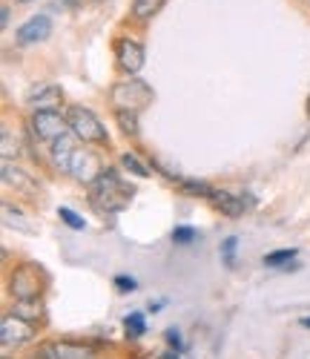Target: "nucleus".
<instances>
[{
  "instance_id": "nucleus-6",
  "label": "nucleus",
  "mask_w": 310,
  "mask_h": 359,
  "mask_svg": "<svg viewBox=\"0 0 310 359\" xmlns=\"http://www.w3.org/2000/svg\"><path fill=\"white\" fill-rule=\"evenodd\" d=\"M32 337H35V325L18 313H9V316H4V322H0V342H4L6 351L26 345Z\"/></svg>"
},
{
  "instance_id": "nucleus-30",
  "label": "nucleus",
  "mask_w": 310,
  "mask_h": 359,
  "mask_svg": "<svg viewBox=\"0 0 310 359\" xmlns=\"http://www.w3.org/2000/svg\"><path fill=\"white\" fill-rule=\"evenodd\" d=\"M20 4H26V0H20Z\"/></svg>"
},
{
  "instance_id": "nucleus-22",
  "label": "nucleus",
  "mask_w": 310,
  "mask_h": 359,
  "mask_svg": "<svg viewBox=\"0 0 310 359\" xmlns=\"http://www.w3.org/2000/svg\"><path fill=\"white\" fill-rule=\"evenodd\" d=\"M293 256H296V250H276V253H267L264 256V264L267 267H282V264L293 262Z\"/></svg>"
},
{
  "instance_id": "nucleus-23",
  "label": "nucleus",
  "mask_w": 310,
  "mask_h": 359,
  "mask_svg": "<svg viewBox=\"0 0 310 359\" xmlns=\"http://www.w3.org/2000/svg\"><path fill=\"white\" fill-rule=\"evenodd\" d=\"M236 248H238L236 236H230V238H224V242H222V259H224L227 267H236Z\"/></svg>"
},
{
  "instance_id": "nucleus-25",
  "label": "nucleus",
  "mask_w": 310,
  "mask_h": 359,
  "mask_svg": "<svg viewBox=\"0 0 310 359\" xmlns=\"http://www.w3.org/2000/svg\"><path fill=\"white\" fill-rule=\"evenodd\" d=\"M181 190L184 193H193V196H210L213 193V187L204 184V182H181Z\"/></svg>"
},
{
  "instance_id": "nucleus-13",
  "label": "nucleus",
  "mask_w": 310,
  "mask_h": 359,
  "mask_svg": "<svg viewBox=\"0 0 310 359\" xmlns=\"http://www.w3.org/2000/svg\"><path fill=\"white\" fill-rule=\"evenodd\" d=\"M75 133H67V135H60L58 141H52L49 147H52V161H55V167H60V170H67V164H69V158H72V153H75Z\"/></svg>"
},
{
  "instance_id": "nucleus-9",
  "label": "nucleus",
  "mask_w": 310,
  "mask_h": 359,
  "mask_svg": "<svg viewBox=\"0 0 310 359\" xmlns=\"http://www.w3.org/2000/svg\"><path fill=\"white\" fill-rule=\"evenodd\" d=\"M49 35H52V20H49V15H35V18H29V20L18 29V32H15V38H18L20 46L46 41Z\"/></svg>"
},
{
  "instance_id": "nucleus-5",
  "label": "nucleus",
  "mask_w": 310,
  "mask_h": 359,
  "mask_svg": "<svg viewBox=\"0 0 310 359\" xmlns=\"http://www.w3.org/2000/svg\"><path fill=\"white\" fill-rule=\"evenodd\" d=\"M67 172H69L72 178H78V182H83V184H92V182H95V178L104 172V167H101V158L92 153V149L75 147V153H72V158H69V164H67Z\"/></svg>"
},
{
  "instance_id": "nucleus-2",
  "label": "nucleus",
  "mask_w": 310,
  "mask_h": 359,
  "mask_svg": "<svg viewBox=\"0 0 310 359\" xmlns=\"http://www.w3.org/2000/svg\"><path fill=\"white\" fill-rule=\"evenodd\" d=\"M67 121H69L72 133L86 144H107L109 141L104 124L98 121V115L92 109H86V107H69L67 109Z\"/></svg>"
},
{
  "instance_id": "nucleus-21",
  "label": "nucleus",
  "mask_w": 310,
  "mask_h": 359,
  "mask_svg": "<svg viewBox=\"0 0 310 359\" xmlns=\"http://www.w3.org/2000/svg\"><path fill=\"white\" fill-rule=\"evenodd\" d=\"M58 219L64 222V224H69L72 230H83V227H86V222H83L75 210H69V207H60V210H58Z\"/></svg>"
},
{
  "instance_id": "nucleus-18",
  "label": "nucleus",
  "mask_w": 310,
  "mask_h": 359,
  "mask_svg": "<svg viewBox=\"0 0 310 359\" xmlns=\"http://www.w3.org/2000/svg\"><path fill=\"white\" fill-rule=\"evenodd\" d=\"M123 327H127V337L130 339H138L147 334V322H144V313H130L123 319Z\"/></svg>"
},
{
  "instance_id": "nucleus-10",
  "label": "nucleus",
  "mask_w": 310,
  "mask_h": 359,
  "mask_svg": "<svg viewBox=\"0 0 310 359\" xmlns=\"http://www.w3.org/2000/svg\"><path fill=\"white\" fill-rule=\"evenodd\" d=\"M60 101H64V93L55 83H38L26 93V104L32 109H58Z\"/></svg>"
},
{
  "instance_id": "nucleus-27",
  "label": "nucleus",
  "mask_w": 310,
  "mask_h": 359,
  "mask_svg": "<svg viewBox=\"0 0 310 359\" xmlns=\"http://www.w3.org/2000/svg\"><path fill=\"white\" fill-rule=\"evenodd\" d=\"M167 342H170L175 351H181V348H184V345H181V337H178L175 327H170V331H167Z\"/></svg>"
},
{
  "instance_id": "nucleus-26",
  "label": "nucleus",
  "mask_w": 310,
  "mask_h": 359,
  "mask_svg": "<svg viewBox=\"0 0 310 359\" xmlns=\"http://www.w3.org/2000/svg\"><path fill=\"white\" fill-rule=\"evenodd\" d=\"M115 285H118V290H123V293H127V290H135V279H127V276H118Z\"/></svg>"
},
{
  "instance_id": "nucleus-3",
  "label": "nucleus",
  "mask_w": 310,
  "mask_h": 359,
  "mask_svg": "<svg viewBox=\"0 0 310 359\" xmlns=\"http://www.w3.org/2000/svg\"><path fill=\"white\" fill-rule=\"evenodd\" d=\"M112 104L115 109H133L141 112L147 104H152V89L147 81L133 78V81H121L112 86Z\"/></svg>"
},
{
  "instance_id": "nucleus-14",
  "label": "nucleus",
  "mask_w": 310,
  "mask_h": 359,
  "mask_svg": "<svg viewBox=\"0 0 310 359\" xmlns=\"http://www.w3.org/2000/svg\"><path fill=\"white\" fill-rule=\"evenodd\" d=\"M4 184H9V187L15 184L18 190H32V178H29L20 167H15V164L6 158V161H4Z\"/></svg>"
},
{
  "instance_id": "nucleus-17",
  "label": "nucleus",
  "mask_w": 310,
  "mask_h": 359,
  "mask_svg": "<svg viewBox=\"0 0 310 359\" xmlns=\"http://www.w3.org/2000/svg\"><path fill=\"white\" fill-rule=\"evenodd\" d=\"M115 121H118L121 133L138 135V112H133V109H115Z\"/></svg>"
},
{
  "instance_id": "nucleus-24",
  "label": "nucleus",
  "mask_w": 310,
  "mask_h": 359,
  "mask_svg": "<svg viewBox=\"0 0 310 359\" xmlns=\"http://www.w3.org/2000/svg\"><path fill=\"white\" fill-rule=\"evenodd\" d=\"M196 238H198V230H193V227H175L173 230L175 245H190V242H196Z\"/></svg>"
},
{
  "instance_id": "nucleus-20",
  "label": "nucleus",
  "mask_w": 310,
  "mask_h": 359,
  "mask_svg": "<svg viewBox=\"0 0 310 359\" xmlns=\"http://www.w3.org/2000/svg\"><path fill=\"white\" fill-rule=\"evenodd\" d=\"M4 216H6V224H9V227H18V230H23V233H32V224H26L23 216H20L18 210H12L9 204H4Z\"/></svg>"
},
{
  "instance_id": "nucleus-29",
  "label": "nucleus",
  "mask_w": 310,
  "mask_h": 359,
  "mask_svg": "<svg viewBox=\"0 0 310 359\" xmlns=\"http://www.w3.org/2000/svg\"><path fill=\"white\" fill-rule=\"evenodd\" d=\"M302 325H304V327H310V316H304V319H302Z\"/></svg>"
},
{
  "instance_id": "nucleus-8",
  "label": "nucleus",
  "mask_w": 310,
  "mask_h": 359,
  "mask_svg": "<svg viewBox=\"0 0 310 359\" xmlns=\"http://www.w3.org/2000/svg\"><path fill=\"white\" fill-rule=\"evenodd\" d=\"M115 57H118V67L127 72V75H135L141 72L144 67V46L138 41H130V38H121L115 43Z\"/></svg>"
},
{
  "instance_id": "nucleus-15",
  "label": "nucleus",
  "mask_w": 310,
  "mask_h": 359,
  "mask_svg": "<svg viewBox=\"0 0 310 359\" xmlns=\"http://www.w3.org/2000/svg\"><path fill=\"white\" fill-rule=\"evenodd\" d=\"M167 0H133V18L135 20H149L164 9Z\"/></svg>"
},
{
  "instance_id": "nucleus-12",
  "label": "nucleus",
  "mask_w": 310,
  "mask_h": 359,
  "mask_svg": "<svg viewBox=\"0 0 310 359\" xmlns=\"http://www.w3.org/2000/svg\"><path fill=\"white\" fill-rule=\"evenodd\" d=\"M210 201L219 207L224 216H230V219L244 216V210L253 204V201H244V196H233V193H227V190H213V193H210Z\"/></svg>"
},
{
  "instance_id": "nucleus-7",
  "label": "nucleus",
  "mask_w": 310,
  "mask_h": 359,
  "mask_svg": "<svg viewBox=\"0 0 310 359\" xmlns=\"http://www.w3.org/2000/svg\"><path fill=\"white\" fill-rule=\"evenodd\" d=\"M9 290L15 299H38L41 296V279L32 264H20L9 276Z\"/></svg>"
},
{
  "instance_id": "nucleus-16",
  "label": "nucleus",
  "mask_w": 310,
  "mask_h": 359,
  "mask_svg": "<svg viewBox=\"0 0 310 359\" xmlns=\"http://www.w3.org/2000/svg\"><path fill=\"white\" fill-rule=\"evenodd\" d=\"M12 313H18V316H23L29 322H35V319H41V302H38V299H18Z\"/></svg>"
},
{
  "instance_id": "nucleus-11",
  "label": "nucleus",
  "mask_w": 310,
  "mask_h": 359,
  "mask_svg": "<svg viewBox=\"0 0 310 359\" xmlns=\"http://www.w3.org/2000/svg\"><path fill=\"white\" fill-rule=\"evenodd\" d=\"M43 359H89L92 348L78 345V342H49L41 348Z\"/></svg>"
},
{
  "instance_id": "nucleus-1",
  "label": "nucleus",
  "mask_w": 310,
  "mask_h": 359,
  "mask_svg": "<svg viewBox=\"0 0 310 359\" xmlns=\"http://www.w3.org/2000/svg\"><path fill=\"white\" fill-rule=\"evenodd\" d=\"M133 196H135V190L127 182H121V175L112 167H107L95 182L89 184V204L104 216L121 213L123 207L133 201Z\"/></svg>"
},
{
  "instance_id": "nucleus-28",
  "label": "nucleus",
  "mask_w": 310,
  "mask_h": 359,
  "mask_svg": "<svg viewBox=\"0 0 310 359\" xmlns=\"http://www.w3.org/2000/svg\"><path fill=\"white\" fill-rule=\"evenodd\" d=\"M0 12H4V15H0V20H4V26H9V6H4Z\"/></svg>"
},
{
  "instance_id": "nucleus-4",
  "label": "nucleus",
  "mask_w": 310,
  "mask_h": 359,
  "mask_svg": "<svg viewBox=\"0 0 310 359\" xmlns=\"http://www.w3.org/2000/svg\"><path fill=\"white\" fill-rule=\"evenodd\" d=\"M29 127H32V135L38 141H43V144H52L60 135L72 133L67 115H60L58 109H35L32 118H29Z\"/></svg>"
},
{
  "instance_id": "nucleus-31",
  "label": "nucleus",
  "mask_w": 310,
  "mask_h": 359,
  "mask_svg": "<svg viewBox=\"0 0 310 359\" xmlns=\"http://www.w3.org/2000/svg\"><path fill=\"white\" fill-rule=\"evenodd\" d=\"M307 112H310V107H307Z\"/></svg>"
},
{
  "instance_id": "nucleus-19",
  "label": "nucleus",
  "mask_w": 310,
  "mask_h": 359,
  "mask_svg": "<svg viewBox=\"0 0 310 359\" xmlns=\"http://www.w3.org/2000/svg\"><path fill=\"white\" fill-rule=\"evenodd\" d=\"M121 164H123V170H130V172H133V175H138V178H147V175H149V167H147V164H141L133 153H123V156H121Z\"/></svg>"
}]
</instances>
